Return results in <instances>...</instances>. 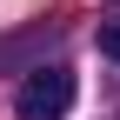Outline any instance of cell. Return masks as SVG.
Segmentation results:
<instances>
[{
    "label": "cell",
    "mask_w": 120,
    "mask_h": 120,
    "mask_svg": "<svg viewBox=\"0 0 120 120\" xmlns=\"http://www.w3.org/2000/svg\"><path fill=\"white\" fill-rule=\"evenodd\" d=\"M13 113H20V120H67V113H73V73H67V67L27 73V87L13 94Z\"/></svg>",
    "instance_id": "1"
},
{
    "label": "cell",
    "mask_w": 120,
    "mask_h": 120,
    "mask_svg": "<svg viewBox=\"0 0 120 120\" xmlns=\"http://www.w3.org/2000/svg\"><path fill=\"white\" fill-rule=\"evenodd\" d=\"M100 53L120 60V20H100Z\"/></svg>",
    "instance_id": "2"
}]
</instances>
